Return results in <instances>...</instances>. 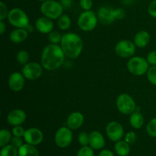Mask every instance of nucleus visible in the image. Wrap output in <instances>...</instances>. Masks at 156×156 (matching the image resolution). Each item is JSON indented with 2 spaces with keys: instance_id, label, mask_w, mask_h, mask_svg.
<instances>
[{
  "instance_id": "1",
  "label": "nucleus",
  "mask_w": 156,
  "mask_h": 156,
  "mask_svg": "<svg viewBox=\"0 0 156 156\" xmlns=\"http://www.w3.org/2000/svg\"><path fill=\"white\" fill-rule=\"evenodd\" d=\"M66 57L61 46L50 44L43 50L41 57V64L43 68L49 71H53L62 66Z\"/></svg>"
},
{
  "instance_id": "2",
  "label": "nucleus",
  "mask_w": 156,
  "mask_h": 156,
  "mask_svg": "<svg viewBox=\"0 0 156 156\" xmlns=\"http://www.w3.org/2000/svg\"><path fill=\"white\" fill-rule=\"evenodd\" d=\"M61 47L66 56L69 59H76L83 50V41L77 34L66 33L62 35Z\"/></svg>"
},
{
  "instance_id": "3",
  "label": "nucleus",
  "mask_w": 156,
  "mask_h": 156,
  "mask_svg": "<svg viewBox=\"0 0 156 156\" xmlns=\"http://www.w3.org/2000/svg\"><path fill=\"white\" fill-rule=\"evenodd\" d=\"M41 12L43 15L52 20L58 19L63 15V7L59 2L47 0L41 4Z\"/></svg>"
},
{
  "instance_id": "4",
  "label": "nucleus",
  "mask_w": 156,
  "mask_h": 156,
  "mask_svg": "<svg viewBox=\"0 0 156 156\" xmlns=\"http://www.w3.org/2000/svg\"><path fill=\"white\" fill-rule=\"evenodd\" d=\"M8 21L16 28H27L30 24V21L27 14L22 9L15 8L9 11Z\"/></svg>"
},
{
  "instance_id": "5",
  "label": "nucleus",
  "mask_w": 156,
  "mask_h": 156,
  "mask_svg": "<svg viewBox=\"0 0 156 156\" xmlns=\"http://www.w3.org/2000/svg\"><path fill=\"white\" fill-rule=\"evenodd\" d=\"M98 18L93 11H84L78 18V26L83 31H91L98 25Z\"/></svg>"
},
{
  "instance_id": "6",
  "label": "nucleus",
  "mask_w": 156,
  "mask_h": 156,
  "mask_svg": "<svg viewBox=\"0 0 156 156\" xmlns=\"http://www.w3.org/2000/svg\"><path fill=\"white\" fill-rule=\"evenodd\" d=\"M149 64L146 59L142 56H133L128 60L127 69L131 74L136 76L147 73Z\"/></svg>"
},
{
  "instance_id": "7",
  "label": "nucleus",
  "mask_w": 156,
  "mask_h": 156,
  "mask_svg": "<svg viewBox=\"0 0 156 156\" xmlns=\"http://www.w3.org/2000/svg\"><path fill=\"white\" fill-rule=\"evenodd\" d=\"M116 106L118 111L124 115H130L137 108L134 99L126 93H123L117 97Z\"/></svg>"
},
{
  "instance_id": "8",
  "label": "nucleus",
  "mask_w": 156,
  "mask_h": 156,
  "mask_svg": "<svg viewBox=\"0 0 156 156\" xmlns=\"http://www.w3.org/2000/svg\"><path fill=\"white\" fill-rule=\"evenodd\" d=\"M43 66L36 62H30L22 67L21 73L26 79L30 81L37 80L43 74Z\"/></svg>"
},
{
  "instance_id": "9",
  "label": "nucleus",
  "mask_w": 156,
  "mask_h": 156,
  "mask_svg": "<svg viewBox=\"0 0 156 156\" xmlns=\"http://www.w3.org/2000/svg\"><path fill=\"white\" fill-rule=\"evenodd\" d=\"M73 138L72 129L68 126H62L58 129L55 134V143L59 148H66L71 144Z\"/></svg>"
},
{
  "instance_id": "10",
  "label": "nucleus",
  "mask_w": 156,
  "mask_h": 156,
  "mask_svg": "<svg viewBox=\"0 0 156 156\" xmlns=\"http://www.w3.org/2000/svg\"><path fill=\"white\" fill-rule=\"evenodd\" d=\"M136 52V45L133 42L128 40L120 41L116 44L115 53L122 58H129L134 55Z\"/></svg>"
},
{
  "instance_id": "11",
  "label": "nucleus",
  "mask_w": 156,
  "mask_h": 156,
  "mask_svg": "<svg viewBox=\"0 0 156 156\" xmlns=\"http://www.w3.org/2000/svg\"><path fill=\"white\" fill-rule=\"evenodd\" d=\"M106 133L108 139L112 142H118L124 136V129L121 123L117 121H111L106 126Z\"/></svg>"
},
{
  "instance_id": "12",
  "label": "nucleus",
  "mask_w": 156,
  "mask_h": 156,
  "mask_svg": "<svg viewBox=\"0 0 156 156\" xmlns=\"http://www.w3.org/2000/svg\"><path fill=\"white\" fill-rule=\"evenodd\" d=\"M24 139L26 143L35 146L42 143L43 140H44V135L39 129L30 128V129L25 130Z\"/></svg>"
},
{
  "instance_id": "13",
  "label": "nucleus",
  "mask_w": 156,
  "mask_h": 156,
  "mask_svg": "<svg viewBox=\"0 0 156 156\" xmlns=\"http://www.w3.org/2000/svg\"><path fill=\"white\" fill-rule=\"evenodd\" d=\"M25 84V78L22 73L15 72L12 73L9 78V86L12 91L19 92L24 88Z\"/></svg>"
},
{
  "instance_id": "14",
  "label": "nucleus",
  "mask_w": 156,
  "mask_h": 156,
  "mask_svg": "<svg viewBox=\"0 0 156 156\" xmlns=\"http://www.w3.org/2000/svg\"><path fill=\"white\" fill-rule=\"evenodd\" d=\"M26 118V113L23 110L15 109L9 113L7 116V121L11 126H21L25 122Z\"/></svg>"
},
{
  "instance_id": "15",
  "label": "nucleus",
  "mask_w": 156,
  "mask_h": 156,
  "mask_svg": "<svg viewBox=\"0 0 156 156\" xmlns=\"http://www.w3.org/2000/svg\"><path fill=\"white\" fill-rule=\"evenodd\" d=\"M98 21L104 24H111L116 20L114 16V9L108 6H102L98 12Z\"/></svg>"
},
{
  "instance_id": "16",
  "label": "nucleus",
  "mask_w": 156,
  "mask_h": 156,
  "mask_svg": "<svg viewBox=\"0 0 156 156\" xmlns=\"http://www.w3.org/2000/svg\"><path fill=\"white\" fill-rule=\"evenodd\" d=\"M54 24L50 18L47 17H41L35 22V28L41 34H50L53 30Z\"/></svg>"
},
{
  "instance_id": "17",
  "label": "nucleus",
  "mask_w": 156,
  "mask_h": 156,
  "mask_svg": "<svg viewBox=\"0 0 156 156\" xmlns=\"http://www.w3.org/2000/svg\"><path fill=\"white\" fill-rule=\"evenodd\" d=\"M105 146V140L101 133L94 130L89 133V146L94 150L102 149Z\"/></svg>"
},
{
  "instance_id": "18",
  "label": "nucleus",
  "mask_w": 156,
  "mask_h": 156,
  "mask_svg": "<svg viewBox=\"0 0 156 156\" xmlns=\"http://www.w3.org/2000/svg\"><path fill=\"white\" fill-rule=\"evenodd\" d=\"M85 120L84 115L81 112H73L69 115L68 118L66 120V124L69 129L72 130H75L79 128H80L82 126Z\"/></svg>"
},
{
  "instance_id": "19",
  "label": "nucleus",
  "mask_w": 156,
  "mask_h": 156,
  "mask_svg": "<svg viewBox=\"0 0 156 156\" xmlns=\"http://www.w3.org/2000/svg\"><path fill=\"white\" fill-rule=\"evenodd\" d=\"M151 37L150 34L146 30H140L138 33L136 34L134 37L133 43L136 47L139 48H144L150 42Z\"/></svg>"
},
{
  "instance_id": "20",
  "label": "nucleus",
  "mask_w": 156,
  "mask_h": 156,
  "mask_svg": "<svg viewBox=\"0 0 156 156\" xmlns=\"http://www.w3.org/2000/svg\"><path fill=\"white\" fill-rule=\"evenodd\" d=\"M28 33L29 32L26 28H16L11 32L9 39L12 43L20 44L27 39Z\"/></svg>"
},
{
  "instance_id": "21",
  "label": "nucleus",
  "mask_w": 156,
  "mask_h": 156,
  "mask_svg": "<svg viewBox=\"0 0 156 156\" xmlns=\"http://www.w3.org/2000/svg\"><path fill=\"white\" fill-rule=\"evenodd\" d=\"M129 123L134 129H140L144 124V117L140 111H134L129 117Z\"/></svg>"
},
{
  "instance_id": "22",
  "label": "nucleus",
  "mask_w": 156,
  "mask_h": 156,
  "mask_svg": "<svg viewBox=\"0 0 156 156\" xmlns=\"http://www.w3.org/2000/svg\"><path fill=\"white\" fill-rule=\"evenodd\" d=\"M114 150L119 156H127L130 152V147L129 143H126L125 140H120L116 142Z\"/></svg>"
},
{
  "instance_id": "23",
  "label": "nucleus",
  "mask_w": 156,
  "mask_h": 156,
  "mask_svg": "<svg viewBox=\"0 0 156 156\" xmlns=\"http://www.w3.org/2000/svg\"><path fill=\"white\" fill-rule=\"evenodd\" d=\"M18 156H39V152L34 146L26 143L18 149Z\"/></svg>"
},
{
  "instance_id": "24",
  "label": "nucleus",
  "mask_w": 156,
  "mask_h": 156,
  "mask_svg": "<svg viewBox=\"0 0 156 156\" xmlns=\"http://www.w3.org/2000/svg\"><path fill=\"white\" fill-rule=\"evenodd\" d=\"M18 149L13 145H6L2 147L0 156H18Z\"/></svg>"
},
{
  "instance_id": "25",
  "label": "nucleus",
  "mask_w": 156,
  "mask_h": 156,
  "mask_svg": "<svg viewBox=\"0 0 156 156\" xmlns=\"http://www.w3.org/2000/svg\"><path fill=\"white\" fill-rule=\"evenodd\" d=\"M57 25L59 29L62 30H66L71 26V19L69 16L67 15H62V16L58 18Z\"/></svg>"
},
{
  "instance_id": "26",
  "label": "nucleus",
  "mask_w": 156,
  "mask_h": 156,
  "mask_svg": "<svg viewBox=\"0 0 156 156\" xmlns=\"http://www.w3.org/2000/svg\"><path fill=\"white\" fill-rule=\"evenodd\" d=\"M12 139V133L10 131L5 129H1L0 131V146L1 148L9 144Z\"/></svg>"
},
{
  "instance_id": "27",
  "label": "nucleus",
  "mask_w": 156,
  "mask_h": 156,
  "mask_svg": "<svg viewBox=\"0 0 156 156\" xmlns=\"http://www.w3.org/2000/svg\"><path fill=\"white\" fill-rule=\"evenodd\" d=\"M17 62L21 65L24 66L25 64L28 63L30 59V54L26 50H20L16 55Z\"/></svg>"
},
{
  "instance_id": "28",
  "label": "nucleus",
  "mask_w": 156,
  "mask_h": 156,
  "mask_svg": "<svg viewBox=\"0 0 156 156\" xmlns=\"http://www.w3.org/2000/svg\"><path fill=\"white\" fill-rule=\"evenodd\" d=\"M146 132L151 137H156V117L152 118L146 126Z\"/></svg>"
},
{
  "instance_id": "29",
  "label": "nucleus",
  "mask_w": 156,
  "mask_h": 156,
  "mask_svg": "<svg viewBox=\"0 0 156 156\" xmlns=\"http://www.w3.org/2000/svg\"><path fill=\"white\" fill-rule=\"evenodd\" d=\"M62 35L59 31H52L50 34H48V40L50 42V44H58L61 42Z\"/></svg>"
},
{
  "instance_id": "30",
  "label": "nucleus",
  "mask_w": 156,
  "mask_h": 156,
  "mask_svg": "<svg viewBox=\"0 0 156 156\" xmlns=\"http://www.w3.org/2000/svg\"><path fill=\"white\" fill-rule=\"evenodd\" d=\"M147 79L152 85L156 86V66H152L148 69Z\"/></svg>"
},
{
  "instance_id": "31",
  "label": "nucleus",
  "mask_w": 156,
  "mask_h": 156,
  "mask_svg": "<svg viewBox=\"0 0 156 156\" xmlns=\"http://www.w3.org/2000/svg\"><path fill=\"white\" fill-rule=\"evenodd\" d=\"M76 156H94V149L91 146H82L77 152Z\"/></svg>"
},
{
  "instance_id": "32",
  "label": "nucleus",
  "mask_w": 156,
  "mask_h": 156,
  "mask_svg": "<svg viewBox=\"0 0 156 156\" xmlns=\"http://www.w3.org/2000/svg\"><path fill=\"white\" fill-rule=\"evenodd\" d=\"M78 141L82 146H88L89 145V134L86 132H81L78 136Z\"/></svg>"
},
{
  "instance_id": "33",
  "label": "nucleus",
  "mask_w": 156,
  "mask_h": 156,
  "mask_svg": "<svg viewBox=\"0 0 156 156\" xmlns=\"http://www.w3.org/2000/svg\"><path fill=\"white\" fill-rule=\"evenodd\" d=\"M9 12V11H8L7 6L3 2H0V20L4 21L6 18H8Z\"/></svg>"
},
{
  "instance_id": "34",
  "label": "nucleus",
  "mask_w": 156,
  "mask_h": 156,
  "mask_svg": "<svg viewBox=\"0 0 156 156\" xmlns=\"http://www.w3.org/2000/svg\"><path fill=\"white\" fill-rule=\"evenodd\" d=\"M137 139V136L136 134L133 131H130V132H128L125 135V139L124 140L127 143H129V145L133 144L136 141Z\"/></svg>"
},
{
  "instance_id": "35",
  "label": "nucleus",
  "mask_w": 156,
  "mask_h": 156,
  "mask_svg": "<svg viewBox=\"0 0 156 156\" xmlns=\"http://www.w3.org/2000/svg\"><path fill=\"white\" fill-rule=\"evenodd\" d=\"M24 133H25V129L21 126H15L12 129V134L14 136L24 137Z\"/></svg>"
},
{
  "instance_id": "36",
  "label": "nucleus",
  "mask_w": 156,
  "mask_h": 156,
  "mask_svg": "<svg viewBox=\"0 0 156 156\" xmlns=\"http://www.w3.org/2000/svg\"><path fill=\"white\" fill-rule=\"evenodd\" d=\"M79 4H80L81 8L85 11L91 10L93 5L92 0H80Z\"/></svg>"
},
{
  "instance_id": "37",
  "label": "nucleus",
  "mask_w": 156,
  "mask_h": 156,
  "mask_svg": "<svg viewBox=\"0 0 156 156\" xmlns=\"http://www.w3.org/2000/svg\"><path fill=\"white\" fill-rule=\"evenodd\" d=\"M126 15V12L125 10L122 8H117V9H114V16H115L116 20H121Z\"/></svg>"
},
{
  "instance_id": "38",
  "label": "nucleus",
  "mask_w": 156,
  "mask_h": 156,
  "mask_svg": "<svg viewBox=\"0 0 156 156\" xmlns=\"http://www.w3.org/2000/svg\"><path fill=\"white\" fill-rule=\"evenodd\" d=\"M146 60L148 61L149 65L151 66H156V50L150 52L147 55Z\"/></svg>"
},
{
  "instance_id": "39",
  "label": "nucleus",
  "mask_w": 156,
  "mask_h": 156,
  "mask_svg": "<svg viewBox=\"0 0 156 156\" xmlns=\"http://www.w3.org/2000/svg\"><path fill=\"white\" fill-rule=\"evenodd\" d=\"M11 144L19 149L24 145V143H23V140L21 139V137L14 136L12 137V140H11Z\"/></svg>"
},
{
  "instance_id": "40",
  "label": "nucleus",
  "mask_w": 156,
  "mask_h": 156,
  "mask_svg": "<svg viewBox=\"0 0 156 156\" xmlns=\"http://www.w3.org/2000/svg\"><path fill=\"white\" fill-rule=\"evenodd\" d=\"M148 12L150 16L156 18V0H154L149 4L148 7Z\"/></svg>"
},
{
  "instance_id": "41",
  "label": "nucleus",
  "mask_w": 156,
  "mask_h": 156,
  "mask_svg": "<svg viewBox=\"0 0 156 156\" xmlns=\"http://www.w3.org/2000/svg\"><path fill=\"white\" fill-rule=\"evenodd\" d=\"M59 2L61 3L64 9H69L72 6L73 0H60Z\"/></svg>"
},
{
  "instance_id": "42",
  "label": "nucleus",
  "mask_w": 156,
  "mask_h": 156,
  "mask_svg": "<svg viewBox=\"0 0 156 156\" xmlns=\"http://www.w3.org/2000/svg\"><path fill=\"white\" fill-rule=\"evenodd\" d=\"M98 156H115L114 154L111 151L108 150V149H103L102 151H101V152L99 153Z\"/></svg>"
},
{
  "instance_id": "43",
  "label": "nucleus",
  "mask_w": 156,
  "mask_h": 156,
  "mask_svg": "<svg viewBox=\"0 0 156 156\" xmlns=\"http://www.w3.org/2000/svg\"><path fill=\"white\" fill-rule=\"evenodd\" d=\"M5 30L6 25L5 24L4 21L0 20V34H3L5 33Z\"/></svg>"
},
{
  "instance_id": "44",
  "label": "nucleus",
  "mask_w": 156,
  "mask_h": 156,
  "mask_svg": "<svg viewBox=\"0 0 156 156\" xmlns=\"http://www.w3.org/2000/svg\"><path fill=\"white\" fill-rule=\"evenodd\" d=\"M26 29H27V31H28V32H32V31H33L34 28H33V27H32L31 25H30V24H29V26Z\"/></svg>"
},
{
  "instance_id": "45",
  "label": "nucleus",
  "mask_w": 156,
  "mask_h": 156,
  "mask_svg": "<svg viewBox=\"0 0 156 156\" xmlns=\"http://www.w3.org/2000/svg\"><path fill=\"white\" fill-rule=\"evenodd\" d=\"M38 1L39 2H46V1H47V0H38Z\"/></svg>"
}]
</instances>
